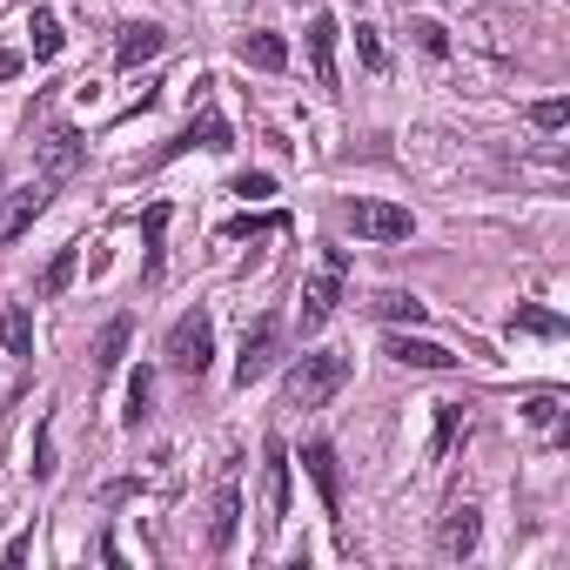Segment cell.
I'll return each instance as SVG.
<instances>
[{
    "instance_id": "5bb4252c",
    "label": "cell",
    "mask_w": 570,
    "mask_h": 570,
    "mask_svg": "<svg viewBox=\"0 0 570 570\" xmlns=\"http://www.w3.org/2000/svg\"><path fill=\"white\" fill-rule=\"evenodd\" d=\"M235 523H242V490H235V476L215 490V517H208V550L222 557L228 543H235Z\"/></svg>"
},
{
    "instance_id": "d6a6232c",
    "label": "cell",
    "mask_w": 570,
    "mask_h": 570,
    "mask_svg": "<svg viewBox=\"0 0 570 570\" xmlns=\"http://www.w3.org/2000/svg\"><path fill=\"white\" fill-rule=\"evenodd\" d=\"M21 75V55H0V81H14Z\"/></svg>"
},
{
    "instance_id": "30bf717a",
    "label": "cell",
    "mask_w": 570,
    "mask_h": 570,
    "mask_svg": "<svg viewBox=\"0 0 570 570\" xmlns=\"http://www.w3.org/2000/svg\"><path fill=\"white\" fill-rule=\"evenodd\" d=\"M309 68H316V88H343V75H336V21L330 14H316L309 21Z\"/></svg>"
},
{
    "instance_id": "4316f807",
    "label": "cell",
    "mask_w": 570,
    "mask_h": 570,
    "mask_svg": "<svg viewBox=\"0 0 570 570\" xmlns=\"http://www.w3.org/2000/svg\"><path fill=\"white\" fill-rule=\"evenodd\" d=\"M356 55H363V68H370V75H383V68H390V55H383L376 28H356Z\"/></svg>"
},
{
    "instance_id": "f1b7e54d",
    "label": "cell",
    "mask_w": 570,
    "mask_h": 570,
    "mask_svg": "<svg viewBox=\"0 0 570 570\" xmlns=\"http://www.w3.org/2000/svg\"><path fill=\"white\" fill-rule=\"evenodd\" d=\"M523 416H530L537 430H557V416H563V403H557V396H530V403H523Z\"/></svg>"
},
{
    "instance_id": "1f68e13d",
    "label": "cell",
    "mask_w": 570,
    "mask_h": 570,
    "mask_svg": "<svg viewBox=\"0 0 570 570\" xmlns=\"http://www.w3.org/2000/svg\"><path fill=\"white\" fill-rule=\"evenodd\" d=\"M235 195H248V202H262V195H275V175H235Z\"/></svg>"
},
{
    "instance_id": "ba28073f",
    "label": "cell",
    "mask_w": 570,
    "mask_h": 570,
    "mask_svg": "<svg viewBox=\"0 0 570 570\" xmlns=\"http://www.w3.org/2000/svg\"><path fill=\"white\" fill-rule=\"evenodd\" d=\"M41 208H48V188H41V181L14 188V195H8V215H0V242H21V235L41 222Z\"/></svg>"
},
{
    "instance_id": "44dd1931",
    "label": "cell",
    "mask_w": 570,
    "mask_h": 570,
    "mask_svg": "<svg viewBox=\"0 0 570 570\" xmlns=\"http://www.w3.org/2000/svg\"><path fill=\"white\" fill-rule=\"evenodd\" d=\"M161 228H168V202H155V208L141 215V235H148V282L161 275Z\"/></svg>"
},
{
    "instance_id": "484cf974",
    "label": "cell",
    "mask_w": 570,
    "mask_h": 570,
    "mask_svg": "<svg viewBox=\"0 0 570 570\" xmlns=\"http://www.w3.org/2000/svg\"><path fill=\"white\" fill-rule=\"evenodd\" d=\"M48 476H55V423L35 430V483H48Z\"/></svg>"
},
{
    "instance_id": "4dcf8cb0",
    "label": "cell",
    "mask_w": 570,
    "mask_h": 570,
    "mask_svg": "<svg viewBox=\"0 0 570 570\" xmlns=\"http://www.w3.org/2000/svg\"><path fill=\"white\" fill-rule=\"evenodd\" d=\"M410 35H416V48H423V55H450V35H443L436 21H416Z\"/></svg>"
},
{
    "instance_id": "7a4b0ae2",
    "label": "cell",
    "mask_w": 570,
    "mask_h": 570,
    "mask_svg": "<svg viewBox=\"0 0 570 570\" xmlns=\"http://www.w3.org/2000/svg\"><path fill=\"white\" fill-rule=\"evenodd\" d=\"M343 282H350V248H323L316 275L303 282V303H296V323H303V336H316V330L336 316V303H343Z\"/></svg>"
},
{
    "instance_id": "e0dca14e",
    "label": "cell",
    "mask_w": 570,
    "mask_h": 570,
    "mask_svg": "<svg viewBox=\"0 0 570 570\" xmlns=\"http://www.w3.org/2000/svg\"><path fill=\"white\" fill-rule=\"evenodd\" d=\"M248 68H262V75H282V68H289V41H282V35H242V48H235Z\"/></svg>"
},
{
    "instance_id": "2e32d148",
    "label": "cell",
    "mask_w": 570,
    "mask_h": 570,
    "mask_svg": "<svg viewBox=\"0 0 570 570\" xmlns=\"http://www.w3.org/2000/svg\"><path fill=\"white\" fill-rule=\"evenodd\" d=\"M188 148H235V141H228V121H222V115L188 121V135H181V141H168V148H161V161H175V155H188Z\"/></svg>"
},
{
    "instance_id": "4fadbf2b",
    "label": "cell",
    "mask_w": 570,
    "mask_h": 570,
    "mask_svg": "<svg viewBox=\"0 0 570 570\" xmlns=\"http://www.w3.org/2000/svg\"><path fill=\"white\" fill-rule=\"evenodd\" d=\"M303 470H309V483L323 490V503L343 510V470H336V450H330V443H309V450H303Z\"/></svg>"
},
{
    "instance_id": "7402d4cb",
    "label": "cell",
    "mask_w": 570,
    "mask_h": 570,
    "mask_svg": "<svg viewBox=\"0 0 570 570\" xmlns=\"http://www.w3.org/2000/svg\"><path fill=\"white\" fill-rule=\"evenodd\" d=\"M75 262H81V248L68 242V248L48 262V275H41V296H61V289H68V282H75Z\"/></svg>"
},
{
    "instance_id": "9a60e30c",
    "label": "cell",
    "mask_w": 570,
    "mask_h": 570,
    "mask_svg": "<svg viewBox=\"0 0 570 570\" xmlns=\"http://www.w3.org/2000/svg\"><path fill=\"white\" fill-rule=\"evenodd\" d=\"M0 350H8V356H35V316H28V303H8V309H0Z\"/></svg>"
},
{
    "instance_id": "9c48e42d",
    "label": "cell",
    "mask_w": 570,
    "mask_h": 570,
    "mask_svg": "<svg viewBox=\"0 0 570 570\" xmlns=\"http://www.w3.org/2000/svg\"><path fill=\"white\" fill-rule=\"evenodd\" d=\"M161 48H168V35H161L155 21H128L121 41H115V68H141V61H155Z\"/></svg>"
},
{
    "instance_id": "6da1fadb",
    "label": "cell",
    "mask_w": 570,
    "mask_h": 570,
    "mask_svg": "<svg viewBox=\"0 0 570 570\" xmlns=\"http://www.w3.org/2000/svg\"><path fill=\"white\" fill-rule=\"evenodd\" d=\"M343 383H350V356L309 350V356H296V370H289V383H282V396H289L296 410H323Z\"/></svg>"
},
{
    "instance_id": "ac0fdd59",
    "label": "cell",
    "mask_w": 570,
    "mask_h": 570,
    "mask_svg": "<svg viewBox=\"0 0 570 570\" xmlns=\"http://www.w3.org/2000/svg\"><path fill=\"white\" fill-rule=\"evenodd\" d=\"M121 356H128V316H115V323L101 330V343H95V370H101V376H115V370H121Z\"/></svg>"
},
{
    "instance_id": "3957f363",
    "label": "cell",
    "mask_w": 570,
    "mask_h": 570,
    "mask_svg": "<svg viewBox=\"0 0 570 570\" xmlns=\"http://www.w3.org/2000/svg\"><path fill=\"white\" fill-rule=\"evenodd\" d=\"M161 356H168V370H181V376H208V363H215V323H208V309L175 316Z\"/></svg>"
},
{
    "instance_id": "cb8c5ba5",
    "label": "cell",
    "mask_w": 570,
    "mask_h": 570,
    "mask_svg": "<svg viewBox=\"0 0 570 570\" xmlns=\"http://www.w3.org/2000/svg\"><path fill=\"white\" fill-rule=\"evenodd\" d=\"M510 330H523V336H557V330H563V316H550V309H517V316H510Z\"/></svg>"
},
{
    "instance_id": "603a6c76",
    "label": "cell",
    "mask_w": 570,
    "mask_h": 570,
    "mask_svg": "<svg viewBox=\"0 0 570 570\" xmlns=\"http://www.w3.org/2000/svg\"><path fill=\"white\" fill-rule=\"evenodd\" d=\"M148 403H155V376H148V370H135V376H128V410H121V416H128V430L148 416Z\"/></svg>"
},
{
    "instance_id": "7c38bea8",
    "label": "cell",
    "mask_w": 570,
    "mask_h": 570,
    "mask_svg": "<svg viewBox=\"0 0 570 570\" xmlns=\"http://www.w3.org/2000/svg\"><path fill=\"white\" fill-rule=\"evenodd\" d=\"M390 356L403 370H456V356L443 343H430V336H390Z\"/></svg>"
},
{
    "instance_id": "d4e9b609",
    "label": "cell",
    "mask_w": 570,
    "mask_h": 570,
    "mask_svg": "<svg viewBox=\"0 0 570 570\" xmlns=\"http://www.w3.org/2000/svg\"><path fill=\"white\" fill-rule=\"evenodd\" d=\"M268 228H282V215H235L222 235H228V242H248V235H268Z\"/></svg>"
},
{
    "instance_id": "5b68a950",
    "label": "cell",
    "mask_w": 570,
    "mask_h": 570,
    "mask_svg": "<svg viewBox=\"0 0 570 570\" xmlns=\"http://www.w3.org/2000/svg\"><path fill=\"white\" fill-rule=\"evenodd\" d=\"M275 336H282V330H275V316H262V323L242 336V356H235V383H242V390L268 376V363H275Z\"/></svg>"
},
{
    "instance_id": "ffe728a7",
    "label": "cell",
    "mask_w": 570,
    "mask_h": 570,
    "mask_svg": "<svg viewBox=\"0 0 570 570\" xmlns=\"http://www.w3.org/2000/svg\"><path fill=\"white\" fill-rule=\"evenodd\" d=\"M376 316H383V323H410V330H416L430 309H423L416 296H403V289H383V296H376Z\"/></svg>"
},
{
    "instance_id": "8992f818",
    "label": "cell",
    "mask_w": 570,
    "mask_h": 570,
    "mask_svg": "<svg viewBox=\"0 0 570 570\" xmlns=\"http://www.w3.org/2000/svg\"><path fill=\"white\" fill-rule=\"evenodd\" d=\"M262 476H268V530L282 523V517H289V443H282V436H268L262 443Z\"/></svg>"
},
{
    "instance_id": "52a82bcc",
    "label": "cell",
    "mask_w": 570,
    "mask_h": 570,
    "mask_svg": "<svg viewBox=\"0 0 570 570\" xmlns=\"http://www.w3.org/2000/svg\"><path fill=\"white\" fill-rule=\"evenodd\" d=\"M476 537H483V510H476V503H456V510L443 517V530H436V550H443V557H470Z\"/></svg>"
},
{
    "instance_id": "83f0119b",
    "label": "cell",
    "mask_w": 570,
    "mask_h": 570,
    "mask_svg": "<svg viewBox=\"0 0 570 570\" xmlns=\"http://www.w3.org/2000/svg\"><path fill=\"white\" fill-rule=\"evenodd\" d=\"M530 121H537L543 135H557V128L570 121V101H537V108H530Z\"/></svg>"
},
{
    "instance_id": "8fae6325",
    "label": "cell",
    "mask_w": 570,
    "mask_h": 570,
    "mask_svg": "<svg viewBox=\"0 0 570 570\" xmlns=\"http://www.w3.org/2000/svg\"><path fill=\"white\" fill-rule=\"evenodd\" d=\"M81 155H88V141H81L75 128H55V135L41 141V175H48V181H61V175H75V168H81Z\"/></svg>"
},
{
    "instance_id": "d6986e66",
    "label": "cell",
    "mask_w": 570,
    "mask_h": 570,
    "mask_svg": "<svg viewBox=\"0 0 570 570\" xmlns=\"http://www.w3.org/2000/svg\"><path fill=\"white\" fill-rule=\"evenodd\" d=\"M28 35H35V61H55V55H61V41H68V35H61V21H55L48 8H35Z\"/></svg>"
},
{
    "instance_id": "f546056e",
    "label": "cell",
    "mask_w": 570,
    "mask_h": 570,
    "mask_svg": "<svg viewBox=\"0 0 570 570\" xmlns=\"http://www.w3.org/2000/svg\"><path fill=\"white\" fill-rule=\"evenodd\" d=\"M456 423H463V403H436V450L456 443Z\"/></svg>"
},
{
    "instance_id": "277c9868",
    "label": "cell",
    "mask_w": 570,
    "mask_h": 570,
    "mask_svg": "<svg viewBox=\"0 0 570 570\" xmlns=\"http://www.w3.org/2000/svg\"><path fill=\"white\" fill-rule=\"evenodd\" d=\"M343 222L356 228V235H370V242H410V208H396V202H350L343 208Z\"/></svg>"
}]
</instances>
